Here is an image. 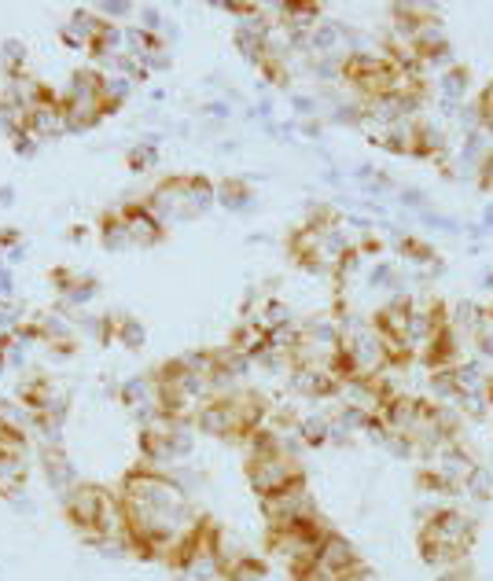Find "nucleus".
<instances>
[{
    "instance_id": "obj_1",
    "label": "nucleus",
    "mask_w": 493,
    "mask_h": 581,
    "mask_svg": "<svg viewBox=\"0 0 493 581\" xmlns=\"http://www.w3.org/2000/svg\"><path fill=\"white\" fill-rule=\"evenodd\" d=\"M23 125L30 129V133L37 140H55V137H67V103L48 96V100H41L33 111L23 118Z\"/></svg>"
},
{
    "instance_id": "obj_2",
    "label": "nucleus",
    "mask_w": 493,
    "mask_h": 581,
    "mask_svg": "<svg viewBox=\"0 0 493 581\" xmlns=\"http://www.w3.org/2000/svg\"><path fill=\"white\" fill-rule=\"evenodd\" d=\"M133 85L137 81H129L125 74H103V81H100V107H103V114L118 111V107L133 96Z\"/></svg>"
},
{
    "instance_id": "obj_3",
    "label": "nucleus",
    "mask_w": 493,
    "mask_h": 581,
    "mask_svg": "<svg viewBox=\"0 0 493 581\" xmlns=\"http://www.w3.org/2000/svg\"><path fill=\"white\" fill-rule=\"evenodd\" d=\"M100 240H103L107 250H125V247H133V235H129V225H125L122 210L111 213V218L100 225Z\"/></svg>"
},
{
    "instance_id": "obj_4",
    "label": "nucleus",
    "mask_w": 493,
    "mask_h": 581,
    "mask_svg": "<svg viewBox=\"0 0 493 581\" xmlns=\"http://www.w3.org/2000/svg\"><path fill=\"white\" fill-rule=\"evenodd\" d=\"M125 159H129V169H133V174H144V169H152V166L159 162V137H155V133H152V137H144L140 144L129 147V155H125Z\"/></svg>"
},
{
    "instance_id": "obj_5",
    "label": "nucleus",
    "mask_w": 493,
    "mask_h": 581,
    "mask_svg": "<svg viewBox=\"0 0 493 581\" xmlns=\"http://www.w3.org/2000/svg\"><path fill=\"white\" fill-rule=\"evenodd\" d=\"M8 140H11V151L18 155V159H33L37 151H41V140L30 133L26 125H18V129H11L8 133Z\"/></svg>"
},
{
    "instance_id": "obj_6",
    "label": "nucleus",
    "mask_w": 493,
    "mask_h": 581,
    "mask_svg": "<svg viewBox=\"0 0 493 581\" xmlns=\"http://www.w3.org/2000/svg\"><path fill=\"white\" fill-rule=\"evenodd\" d=\"M4 70L11 74V78H18L23 74V67H26V48H23V41H4Z\"/></svg>"
},
{
    "instance_id": "obj_7",
    "label": "nucleus",
    "mask_w": 493,
    "mask_h": 581,
    "mask_svg": "<svg viewBox=\"0 0 493 581\" xmlns=\"http://www.w3.org/2000/svg\"><path fill=\"white\" fill-rule=\"evenodd\" d=\"M442 92H445L449 103H457V100L467 92V74H464V70H445V74H442Z\"/></svg>"
},
{
    "instance_id": "obj_8",
    "label": "nucleus",
    "mask_w": 493,
    "mask_h": 581,
    "mask_svg": "<svg viewBox=\"0 0 493 581\" xmlns=\"http://www.w3.org/2000/svg\"><path fill=\"white\" fill-rule=\"evenodd\" d=\"M100 18H103V23H107V18H129L137 8L133 4H125V0H103V4H96L92 8Z\"/></svg>"
},
{
    "instance_id": "obj_9",
    "label": "nucleus",
    "mask_w": 493,
    "mask_h": 581,
    "mask_svg": "<svg viewBox=\"0 0 493 581\" xmlns=\"http://www.w3.org/2000/svg\"><path fill=\"white\" fill-rule=\"evenodd\" d=\"M313 48H335L339 45V26L335 23H317V33H313V41H309Z\"/></svg>"
},
{
    "instance_id": "obj_10",
    "label": "nucleus",
    "mask_w": 493,
    "mask_h": 581,
    "mask_svg": "<svg viewBox=\"0 0 493 581\" xmlns=\"http://www.w3.org/2000/svg\"><path fill=\"white\" fill-rule=\"evenodd\" d=\"M92 294H96V284H92V279H85V284H78V287H67V302L70 306H85Z\"/></svg>"
},
{
    "instance_id": "obj_11",
    "label": "nucleus",
    "mask_w": 493,
    "mask_h": 581,
    "mask_svg": "<svg viewBox=\"0 0 493 581\" xmlns=\"http://www.w3.org/2000/svg\"><path fill=\"white\" fill-rule=\"evenodd\" d=\"M140 30H147V33H155V37H159V30H162V15H159L155 8H140Z\"/></svg>"
},
{
    "instance_id": "obj_12",
    "label": "nucleus",
    "mask_w": 493,
    "mask_h": 581,
    "mask_svg": "<svg viewBox=\"0 0 493 581\" xmlns=\"http://www.w3.org/2000/svg\"><path fill=\"white\" fill-rule=\"evenodd\" d=\"M122 339L133 342V346H140V342H144V328L137 324V320H125V324H122Z\"/></svg>"
},
{
    "instance_id": "obj_13",
    "label": "nucleus",
    "mask_w": 493,
    "mask_h": 581,
    "mask_svg": "<svg viewBox=\"0 0 493 581\" xmlns=\"http://www.w3.org/2000/svg\"><path fill=\"white\" fill-rule=\"evenodd\" d=\"M18 262H26V247H23V243H15V247L4 250V265H8V269L18 265Z\"/></svg>"
},
{
    "instance_id": "obj_14",
    "label": "nucleus",
    "mask_w": 493,
    "mask_h": 581,
    "mask_svg": "<svg viewBox=\"0 0 493 581\" xmlns=\"http://www.w3.org/2000/svg\"><path fill=\"white\" fill-rule=\"evenodd\" d=\"M482 184H486V188H493V155L482 162Z\"/></svg>"
},
{
    "instance_id": "obj_15",
    "label": "nucleus",
    "mask_w": 493,
    "mask_h": 581,
    "mask_svg": "<svg viewBox=\"0 0 493 581\" xmlns=\"http://www.w3.org/2000/svg\"><path fill=\"white\" fill-rule=\"evenodd\" d=\"M295 111H298V114H313V100H302V96H295Z\"/></svg>"
},
{
    "instance_id": "obj_16",
    "label": "nucleus",
    "mask_w": 493,
    "mask_h": 581,
    "mask_svg": "<svg viewBox=\"0 0 493 581\" xmlns=\"http://www.w3.org/2000/svg\"><path fill=\"white\" fill-rule=\"evenodd\" d=\"M206 111H210L213 118H228V103H210Z\"/></svg>"
},
{
    "instance_id": "obj_17",
    "label": "nucleus",
    "mask_w": 493,
    "mask_h": 581,
    "mask_svg": "<svg viewBox=\"0 0 493 581\" xmlns=\"http://www.w3.org/2000/svg\"><path fill=\"white\" fill-rule=\"evenodd\" d=\"M15 203V188H0V206H11Z\"/></svg>"
}]
</instances>
